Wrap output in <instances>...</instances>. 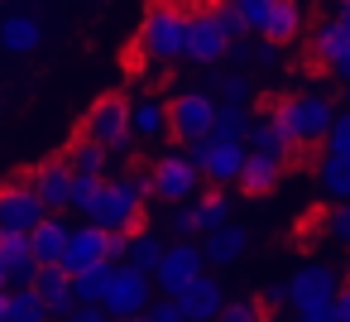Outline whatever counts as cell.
Returning a JSON list of instances; mask_svg holds the SVG:
<instances>
[{
    "label": "cell",
    "mask_w": 350,
    "mask_h": 322,
    "mask_svg": "<svg viewBox=\"0 0 350 322\" xmlns=\"http://www.w3.org/2000/svg\"><path fill=\"white\" fill-rule=\"evenodd\" d=\"M34 279H39V260L34 255H25V260L10 264V288H34Z\"/></svg>",
    "instance_id": "obj_39"
},
{
    "label": "cell",
    "mask_w": 350,
    "mask_h": 322,
    "mask_svg": "<svg viewBox=\"0 0 350 322\" xmlns=\"http://www.w3.org/2000/svg\"><path fill=\"white\" fill-rule=\"evenodd\" d=\"M111 274H116V264H96V269H87V274H72V298H77V303H101Z\"/></svg>",
    "instance_id": "obj_30"
},
{
    "label": "cell",
    "mask_w": 350,
    "mask_h": 322,
    "mask_svg": "<svg viewBox=\"0 0 350 322\" xmlns=\"http://www.w3.org/2000/svg\"><path fill=\"white\" fill-rule=\"evenodd\" d=\"M44 202L34 193V183H5L0 188V236H34V226L44 221Z\"/></svg>",
    "instance_id": "obj_9"
},
{
    "label": "cell",
    "mask_w": 350,
    "mask_h": 322,
    "mask_svg": "<svg viewBox=\"0 0 350 322\" xmlns=\"http://www.w3.org/2000/svg\"><path fill=\"white\" fill-rule=\"evenodd\" d=\"M226 5L250 25V34H264V25H269V10H273V0H226Z\"/></svg>",
    "instance_id": "obj_33"
},
{
    "label": "cell",
    "mask_w": 350,
    "mask_h": 322,
    "mask_svg": "<svg viewBox=\"0 0 350 322\" xmlns=\"http://www.w3.org/2000/svg\"><path fill=\"white\" fill-rule=\"evenodd\" d=\"M326 154H340V159H350V111H336V121H331V135H326Z\"/></svg>",
    "instance_id": "obj_36"
},
{
    "label": "cell",
    "mask_w": 350,
    "mask_h": 322,
    "mask_svg": "<svg viewBox=\"0 0 350 322\" xmlns=\"http://www.w3.org/2000/svg\"><path fill=\"white\" fill-rule=\"evenodd\" d=\"M216 111H221V106H216L211 92H178V97L168 101V135H173L178 145H197V140L211 135Z\"/></svg>",
    "instance_id": "obj_5"
},
{
    "label": "cell",
    "mask_w": 350,
    "mask_h": 322,
    "mask_svg": "<svg viewBox=\"0 0 350 322\" xmlns=\"http://www.w3.org/2000/svg\"><path fill=\"white\" fill-rule=\"evenodd\" d=\"M197 183H202V173H197V164H192L187 154H163V159L149 169L154 197H163V202H173V207H183L187 197H197Z\"/></svg>",
    "instance_id": "obj_10"
},
{
    "label": "cell",
    "mask_w": 350,
    "mask_h": 322,
    "mask_svg": "<svg viewBox=\"0 0 350 322\" xmlns=\"http://www.w3.org/2000/svg\"><path fill=\"white\" fill-rule=\"evenodd\" d=\"M312 63H317V68H326L340 87H350V39L340 34L336 15H331V20H321V25L312 29Z\"/></svg>",
    "instance_id": "obj_12"
},
{
    "label": "cell",
    "mask_w": 350,
    "mask_h": 322,
    "mask_svg": "<svg viewBox=\"0 0 350 322\" xmlns=\"http://www.w3.org/2000/svg\"><path fill=\"white\" fill-rule=\"evenodd\" d=\"M106 260L125 264L130 260V231H106Z\"/></svg>",
    "instance_id": "obj_41"
},
{
    "label": "cell",
    "mask_w": 350,
    "mask_h": 322,
    "mask_svg": "<svg viewBox=\"0 0 350 322\" xmlns=\"http://www.w3.org/2000/svg\"><path fill=\"white\" fill-rule=\"evenodd\" d=\"M5 322H53V317L34 288H10V317Z\"/></svg>",
    "instance_id": "obj_31"
},
{
    "label": "cell",
    "mask_w": 350,
    "mask_h": 322,
    "mask_svg": "<svg viewBox=\"0 0 350 322\" xmlns=\"http://www.w3.org/2000/svg\"><path fill=\"white\" fill-rule=\"evenodd\" d=\"M336 25H340V34L350 39V5H340V10H336Z\"/></svg>",
    "instance_id": "obj_48"
},
{
    "label": "cell",
    "mask_w": 350,
    "mask_h": 322,
    "mask_svg": "<svg viewBox=\"0 0 350 322\" xmlns=\"http://www.w3.org/2000/svg\"><path fill=\"white\" fill-rule=\"evenodd\" d=\"M72 173H82V178H106V164H111V154L101 149V145H92V140H77L72 149H68V159H63Z\"/></svg>",
    "instance_id": "obj_28"
},
{
    "label": "cell",
    "mask_w": 350,
    "mask_h": 322,
    "mask_svg": "<svg viewBox=\"0 0 350 322\" xmlns=\"http://www.w3.org/2000/svg\"><path fill=\"white\" fill-rule=\"evenodd\" d=\"M278 178H283V164H273V159H264V154H250L245 169H240V193H245V197H264V193H273Z\"/></svg>",
    "instance_id": "obj_25"
},
{
    "label": "cell",
    "mask_w": 350,
    "mask_h": 322,
    "mask_svg": "<svg viewBox=\"0 0 350 322\" xmlns=\"http://www.w3.org/2000/svg\"><path fill=\"white\" fill-rule=\"evenodd\" d=\"M29 183H34V193H39V202H44L49 216H63L72 207V169L63 159L58 164H39Z\"/></svg>",
    "instance_id": "obj_15"
},
{
    "label": "cell",
    "mask_w": 350,
    "mask_h": 322,
    "mask_svg": "<svg viewBox=\"0 0 350 322\" xmlns=\"http://www.w3.org/2000/svg\"><path fill=\"white\" fill-rule=\"evenodd\" d=\"M149 303H154V279L139 274L135 264H116V274L106 284V298H101V308L111 312V322L116 317H144Z\"/></svg>",
    "instance_id": "obj_6"
},
{
    "label": "cell",
    "mask_w": 350,
    "mask_h": 322,
    "mask_svg": "<svg viewBox=\"0 0 350 322\" xmlns=\"http://www.w3.org/2000/svg\"><path fill=\"white\" fill-rule=\"evenodd\" d=\"M211 87H216V106H226V111H250V101H254V82L245 77V73H216L211 77Z\"/></svg>",
    "instance_id": "obj_27"
},
{
    "label": "cell",
    "mask_w": 350,
    "mask_h": 322,
    "mask_svg": "<svg viewBox=\"0 0 350 322\" xmlns=\"http://www.w3.org/2000/svg\"><path fill=\"white\" fill-rule=\"evenodd\" d=\"M340 5H350V0H340Z\"/></svg>",
    "instance_id": "obj_53"
},
{
    "label": "cell",
    "mask_w": 350,
    "mask_h": 322,
    "mask_svg": "<svg viewBox=\"0 0 350 322\" xmlns=\"http://www.w3.org/2000/svg\"><path fill=\"white\" fill-rule=\"evenodd\" d=\"M317 183H321V193H326L331 202H350V159H340V154H321V164H317Z\"/></svg>",
    "instance_id": "obj_26"
},
{
    "label": "cell",
    "mask_w": 350,
    "mask_h": 322,
    "mask_svg": "<svg viewBox=\"0 0 350 322\" xmlns=\"http://www.w3.org/2000/svg\"><path fill=\"white\" fill-rule=\"evenodd\" d=\"M139 49L154 63H173L187 53V15L178 5H154L139 25Z\"/></svg>",
    "instance_id": "obj_3"
},
{
    "label": "cell",
    "mask_w": 350,
    "mask_h": 322,
    "mask_svg": "<svg viewBox=\"0 0 350 322\" xmlns=\"http://www.w3.org/2000/svg\"><path fill=\"white\" fill-rule=\"evenodd\" d=\"M101 183H106V178H82V173H72V207H68V212H82V221H87V212H92Z\"/></svg>",
    "instance_id": "obj_34"
},
{
    "label": "cell",
    "mask_w": 350,
    "mask_h": 322,
    "mask_svg": "<svg viewBox=\"0 0 350 322\" xmlns=\"http://www.w3.org/2000/svg\"><path fill=\"white\" fill-rule=\"evenodd\" d=\"M326 236H331L336 245H350V202H336V207L326 212Z\"/></svg>",
    "instance_id": "obj_38"
},
{
    "label": "cell",
    "mask_w": 350,
    "mask_h": 322,
    "mask_svg": "<svg viewBox=\"0 0 350 322\" xmlns=\"http://www.w3.org/2000/svg\"><path fill=\"white\" fill-rule=\"evenodd\" d=\"M154 197L149 188V173H120V178H106L87 221L101 226V231H135L139 216H144V202Z\"/></svg>",
    "instance_id": "obj_1"
},
{
    "label": "cell",
    "mask_w": 350,
    "mask_h": 322,
    "mask_svg": "<svg viewBox=\"0 0 350 322\" xmlns=\"http://www.w3.org/2000/svg\"><path fill=\"white\" fill-rule=\"evenodd\" d=\"M10 317V288H0V322Z\"/></svg>",
    "instance_id": "obj_49"
},
{
    "label": "cell",
    "mask_w": 350,
    "mask_h": 322,
    "mask_svg": "<svg viewBox=\"0 0 350 322\" xmlns=\"http://www.w3.org/2000/svg\"><path fill=\"white\" fill-rule=\"evenodd\" d=\"M245 149L250 154H264V159H273V164H293L297 159V145L273 125V116H264V121H250V135H245Z\"/></svg>",
    "instance_id": "obj_17"
},
{
    "label": "cell",
    "mask_w": 350,
    "mask_h": 322,
    "mask_svg": "<svg viewBox=\"0 0 350 322\" xmlns=\"http://www.w3.org/2000/svg\"><path fill=\"white\" fill-rule=\"evenodd\" d=\"M34 293L44 298V308H49V317H58V322H68V317L77 312V298H72V274H68L63 264H39V279H34Z\"/></svg>",
    "instance_id": "obj_16"
},
{
    "label": "cell",
    "mask_w": 350,
    "mask_h": 322,
    "mask_svg": "<svg viewBox=\"0 0 350 322\" xmlns=\"http://www.w3.org/2000/svg\"><path fill=\"white\" fill-rule=\"evenodd\" d=\"M245 159H250V149H245V145H216V140H206V159H202V169H197V173H202L206 183L226 188V183H240Z\"/></svg>",
    "instance_id": "obj_18"
},
{
    "label": "cell",
    "mask_w": 350,
    "mask_h": 322,
    "mask_svg": "<svg viewBox=\"0 0 350 322\" xmlns=\"http://www.w3.org/2000/svg\"><path fill=\"white\" fill-rule=\"evenodd\" d=\"M269 116H273V125H278L297 149H307V145H326L331 121H336V106H331L321 92H297V97H283Z\"/></svg>",
    "instance_id": "obj_2"
},
{
    "label": "cell",
    "mask_w": 350,
    "mask_h": 322,
    "mask_svg": "<svg viewBox=\"0 0 350 322\" xmlns=\"http://www.w3.org/2000/svg\"><path fill=\"white\" fill-rule=\"evenodd\" d=\"M206 274V255H202V245L197 240H178V245H168V255H163V264H159V293L163 298H178L187 284H197Z\"/></svg>",
    "instance_id": "obj_11"
},
{
    "label": "cell",
    "mask_w": 350,
    "mask_h": 322,
    "mask_svg": "<svg viewBox=\"0 0 350 322\" xmlns=\"http://www.w3.org/2000/svg\"><path fill=\"white\" fill-rule=\"evenodd\" d=\"M278 63V44H259L254 49V68H273Z\"/></svg>",
    "instance_id": "obj_45"
},
{
    "label": "cell",
    "mask_w": 350,
    "mask_h": 322,
    "mask_svg": "<svg viewBox=\"0 0 350 322\" xmlns=\"http://www.w3.org/2000/svg\"><path fill=\"white\" fill-rule=\"evenodd\" d=\"M297 322H336V312H331V308H321V312H297Z\"/></svg>",
    "instance_id": "obj_47"
},
{
    "label": "cell",
    "mask_w": 350,
    "mask_h": 322,
    "mask_svg": "<svg viewBox=\"0 0 350 322\" xmlns=\"http://www.w3.org/2000/svg\"><path fill=\"white\" fill-rule=\"evenodd\" d=\"M245 250H250V231L235 226V221H226V226H216V231L202 236V255H206V264H216V269L235 264Z\"/></svg>",
    "instance_id": "obj_19"
},
{
    "label": "cell",
    "mask_w": 350,
    "mask_h": 322,
    "mask_svg": "<svg viewBox=\"0 0 350 322\" xmlns=\"http://www.w3.org/2000/svg\"><path fill=\"white\" fill-rule=\"evenodd\" d=\"M144 317H149V322H183V308H178L173 298H159V303H149Z\"/></svg>",
    "instance_id": "obj_42"
},
{
    "label": "cell",
    "mask_w": 350,
    "mask_h": 322,
    "mask_svg": "<svg viewBox=\"0 0 350 322\" xmlns=\"http://www.w3.org/2000/svg\"><path fill=\"white\" fill-rule=\"evenodd\" d=\"M39 44H44V25H39V15L15 10V15L0 20V49H5V53L25 58V53H34Z\"/></svg>",
    "instance_id": "obj_20"
},
{
    "label": "cell",
    "mask_w": 350,
    "mask_h": 322,
    "mask_svg": "<svg viewBox=\"0 0 350 322\" xmlns=\"http://www.w3.org/2000/svg\"><path fill=\"white\" fill-rule=\"evenodd\" d=\"M230 63H235V68H250V63H254V49H250V44H235V49H230Z\"/></svg>",
    "instance_id": "obj_46"
},
{
    "label": "cell",
    "mask_w": 350,
    "mask_h": 322,
    "mask_svg": "<svg viewBox=\"0 0 350 322\" xmlns=\"http://www.w3.org/2000/svg\"><path fill=\"white\" fill-rule=\"evenodd\" d=\"M192 207H197V231H202V236L230 221V202H226V193H206V197H197Z\"/></svg>",
    "instance_id": "obj_32"
},
{
    "label": "cell",
    "mask_w": 350,
    "mask_h": 322,
    "mask_svg": "<svg viewBox=\"0 0 350 322\" xmlns=\"http://www.w3.org/2000/svg\"><path fill=\"white\" fill-rule=\"evenodd\" d=\"M130 130H135V140H144V145L168 140V101H159V97L130 101Z\"/></svg>",
    "instance_id": "obj_21"
},
{
    "label": "cell",
    "mask_w": 350,
    "mask_h": 322,
    "mask_svg": "<svg viewBox=\"0 0 350 322\" xmlns=\"http://www.w3.org/2000/svg\"><path fill=\"white\" fill-rule=\"evenodd\" d=\"M259 298H226V308L216 312V322H259Z\"/></svg>",
    "instance_id": "obj_35"
},
{
    "label": "cell",
    "mask_w": 350,
    "mask_h": 322,
    "mask_svg": "<svg viewBox=\"0 0 350 322\" xmlns=\"http://www.w3.org/2000/svg\"><path fill=\"white\" fill-rule=\"evenodd\" d=\"M168 231H173L178 240H197V236H202V231H197V207H187V202H183V207H173Z\"/></svg>",
    "instance_id": "obj_37"
},
{
    "label": "cell",
    "mask_w": 350,
    "mask_h": 322,
    "mask_svg": "<svg viewBox=\"0 0 350 322\" xmlns=\"http://www.w3.org/2000/svg\"><path fill=\"white\" fill-rule=\"evenodd\" d=\"M68 322H111V312H106L101 303H77V312H72Z\"/></svg>",
    "instance_id": "obj_43"
},
{
    "label": "cell",
    "mask_w": 350,
    "mask_h": 322,
    "mask_svg": "<svg viewBox=\"0 0 350 322\" xmlns=\"http://www.w3.org/2000/svg\"><path fill=\"white\" fill-rule=\"evenodd\" d=\"M82 140L101 145L106 154H125L135 145V130H130V101L125 97H101L87 121H82Z\"/></svg>",
    "instance_id": "obj_4"
},
{
    "label": "cell",
    "mask_w": 350,
    "mask_h": 322,
    "mask_svg": "<svg viewBox=\"0 0 350 322\" xmlns=\"http://www.w3.org/2000/svg\"><path fill=\"white\" fill-rule=\"evenodd\" d=\"M0 288H10V269H5V255H0Z\"/></svg>",
    "instance_id": "obj_50"
},
{
    "label": "cell",
    "mask_w": 350,
    "mask_h": 322,
    "mask_svg": "<svg viewBox=\"0 0 350 322\" xmlns=\"http://www.w3.org/2000/svg\"><path fill=\"white\" fill-rule=\"evenodd\" d=\"M68 236H72V221H63V216H44V221L34 226V236H29L34 260H39V264H63Z\"/></svg>",
    "instance_id": "obj_22"
},
{
    "label": "cell",
    "mask_w": 350,
    "mask_h": 322,
    "mask_svg": "<svg viewBox=\"0 0 350 322\" xmlns=\"http://www.w3.org/2000/svg\"><path fill=\"white\" fill-rule=\"evenodd\" d=\"M163 255H168V240L159 236V231H130V260L125 264H135L139 274H159V264H163Z\"/></svg>",
    "instance_id": "obj_24"
},
{
    "label": "cell",
    "mask_w": 350,
    "mask_h": 322,
    "mask_svg": "<svg viewBox=\"0 0 350 322\" xmlns=\"http://www.w3.org/2000/svg\"><path fill=\"white\" fill-rule=\"evenodd\" d=\"M216 15H221V25H226V34H230V49L250 39V25H245V20H240V15H235L230 5H216Z\"/></svg>",
    "instance_id": "obj_40"
},
{
    "label": "cell",
    "mask_w": 350,
    "mask_h": 322,
    "mask_svg": "<svg viewBox=\"0 0 350 322\" xmlns=\"http://www.w3.org/2000/svg\"><path fill=\"white\" fill-rule=\"evenodd\" d=\"M340 284H345V279H340L336 269H326V264H297L283 288H288V303H293L297 312H321V308L336 303Z\"/></svg>",
    "instance_id": "obj_7"
},
{
    "label": "cell",
    "mask_w": 350,
    "mask_h": 322,
    "mask_svg": "<svg viewBox=\"0 0 350 322\" xmlns=\"http://www.w3.org/2000/svg\"><path fill=\"white\" fill-rule=\"evenodd\" d=\"M331 312H336V322H350V279L340 284V293H336V303H331Z\"/></svg>",
    "instance_id": "obj_44"
},
{
    "label": "cell",
    "mask_w": 350,
    "mask_h": 322,
    "mask_svg": "<svg viewBox=\"0 0 350 322\" xmlns=\"http://www.w3.org/2000/svg\"><path fill=\"white\" fill-rule=\"evenodd\" d=\"M96 264H111L106 260V231L101 226H72V236H68V250H63V269L68 274H87V269H96Z\"/></svg>",
    "instance_id": "obj_13"
},
{
    "label": "cell",
    "mask_w": 350,
    "mask_h": 322,
    "mask_svg": "<svg viewBox=\"0 0 350 322\" xmlns=\"http://www.w3.org/2000/svg\"><path fill=\"white\" fill-rule=\"evenodd\" d=\"M183 58H192L202 68H216V63L230 58V34H226L216 10H192L187 15V53Z\"/></svg>",
    "instance_id": "obj_8"
},
{
    "label": "cell",
    "mask_w": 350,
    "mask_h": 322,
    "mask_svg": "<svg viewBox=\"0 0 350 322\" xmlns=\"http://www.w3.org/2000/svg\"><path fill=\"white\" fill-rule=\"evenodd\" d=\"M245 135H250V111H226L221 106L206 140H216V145H245Z\"/></svg>",
    "instance_id": "obj_29"
},
{
    "label": "cell",
    "mask_w": 350,
    "mask_h": 322,
    "mask_svg": "<svg viewBox=\"0 0 350 322\" xmlns=\"http://www.w3.org/2000/svg\"><path fill=\"white\" fill-rule=\"evenodd\" d=\"M302 34V0H273L269 25H264V44H293Z\"/></svg>",
    "instance_id": "obj_23"
},
{
    "label": "cell",
    "mask_w": 350,
    "mask_h": 322,
    "mask_svg": "<svg viewBox=\"0 0 350 322\" xmlns=\"http://www.w3.org/2000/svg\"><path fill=\"white\" fill-rule=\"evenodd\" d=\"M173 303L183 308V322H216V312L226 308V288H221L216 274H202V279L187 284Z\"/></svg>",
    "instance_id": "obj_14"
},
{
    "label": "cell",
    "mask_w": 350,
    "mask_h": 322,
    "mask_svg": "<svg viewBox=\"0 0 350 322\" xmlns=\"http://www.w3.org/2000/svg\"><path fill=\"white\" fill-rule=\"evenodd\" d=\"M116 322H149V317H116Z\"/></svg>",
    "instance_id": "obj_51"
},
{
    "label": "cell",
    "mask_w": 350,
    "mask_h": 322,
    "mask_svg": "<svg viewBox=\"0 0 350 322\" xmlns=\"http://www.w3.org/2000/svg\"><path fill=\"white\" fill-rule=\"evenodd\" d=\"M92 5H106V0H92Z\"/></svg>",
    "instance_id": "obj_52"
}]
</instances>
